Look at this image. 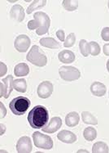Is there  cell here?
<instances>
[{"label": "cell", "instance_id": "obj_29", "mask_svg": "<svg viewBox=\"0 0 109 153\" xmlns=\"http://www.w3.org/2000/svg\"><path fill=\"white\" fill-rule=\"evenodd\" d=\"M56 35H57V37L59 38V40L64 42V40H65V35H64V32L62 30H59L56 32Z\"/></svg>", "mask_w": 109, "mask_h": 153}, {"label": "cell", "instance_id": "obj_35", "mask_svg": "<svg viewBox=\"0 0 109 153\" xmlns=\"http://www.w3.org/2000/svg\"><path fill=\"white\" fill-rule=\"evenodd\" d=\"M108 8H109V2H108Z\"/></svg>", "mask_w": 109, "mask_h": 153}, {"label": "cell", "instance_id": "obj_16", "mask_svg": "<svg viewBox=\"0 0 109 153\" xmlns=\"http://www.w3.org/2000/svg\"><path fill=\"white\" fill-rule=\"evenodd\" d=\"M39 43H40L41 45H42L44 47L49 48L56 49V48H59V44L56 39H54L53 38H42L39 41Z\"/></svg>", "mask_w": 109, "mask_h": 153}, {"label": "cell", "instance_id": "obj_31", "mask_svg": "<svg viewBox=\"0 0 109 153\" xmlns=\"http://www.w3.org/2000/svg\"><path fill=\"white\" fill-rule=\"evenodd\" d=\"M0 106H1V119H3L4 116L7 115V109L3 106V103H0Z\"/></svg>", "mask_w": 109, "mask_h": 153}, {"label": "cell", "instance_id": "obj_9", "mask_svg": "<svg viewBox=\"0 0 109 153\" xmlns=\"http://www.w3.org/2000/svg\"><path fill=\"white\" fill-rule=\"evenodd\" d=\"M33 150L31 139L27 136L21 137L16 144V151L20 153H29Z\"/></svg>", "mask_w": 109, "mask_h": 153}, {"label": "cell", "instance_id": "obj_27", "mask_svg": "<svg viewBox=\"0 0 109 153\" xmlns=\"http://www.w3.org/2000/svg\"><path fill=\"white\" fill-rule=\"evenodd\" d=\"M90 47H91V54L92 56H97L100 53V46L97 44L96 42L92 41L90 43Z\"/></svg>", "mask_w": 109, "mask_h": 153}, {"label": "cell", "instance_id": "obj_34", "mask_svg": "<svg viewBox=\"0 0 109 153\" xmlns=\"http://www.w3.org/2000/svg\"><path fill=\"white\" fill-rule=\"evenodd\" d=\"M107 69H108V71L109 72V60L108 61V62H107Z\"/></svg>", "mask_w": 109, "mask_h": 153}, {"label": "cell", "instance_id": "obj_18", "mask_svg": "<svg viewBox=\"0 0 109 153\" xmlns=\"http://www.w3.org/2000/svg\"><path fill=\"white\" fill-rule=\"evenodd\" d=\"M80 120V117L78 116V114L75 111L69 113L65 117V123L66 125L69 127H74L78 125Z\"/></svg>", "mask_w": 109, "mask_h": 153}, {"label": "cell", "instance_id": "obj_12", "mask_svg": "<svg viewBox=\"0 0 109 153\" xmlns=\"http://www.w3.org/2000/svg\"><path fill=\"white\" fill-rule=\"evenodd\" d=\"M25 10L19 4H16L13 5L11 12H10V16L13 19H15L17 22H20L25 19Z\"/></svg>", "mask_w": 109, "mask_h": 153}, {"label": "cell", "instance_id": "obj_25", "mask_svg": "<svg viewBox=\"0 0 109 153\" xmlns=\"http://www.w3.org/2000/svg\"><path fill=\"white\" fill-rule=\"evenodd\" d=\"M63 7H64V9L69 12H72L75 11L78 7V1L76 0H65L63 1Z\"/></svg>", "mask_w": 109, "mask_h": 153}, {"label": "cell", "instance_id": "obj_23", "mask_svg": "<svg viewBox=\"0 0 109 153\" xmlns=\"http://www.w3.org/2000/svg\"><path fill=\"white\" fill-rule=\"evenodd\" d=\"M83 136L86 140L90 141V142L94 141L97 137L96 129L92 127H87L83 132Z\"/></svg>", "mask_w": 109, "mask_h": 153}, {"label": "cell", "instance_id": "obj_22", "mask_svg": "<svg viewBox=\"0 0 109 153\" xmlns=\"http://www.w3.org/2000/svg\"><path fill=\"white\" fill-rule=\"evenodd\" d=\"M92 152L94 153H108L109 152V148L105 143L98 142L93 145Z\"/></svg>", "mask_w": 109, "mask_h": 153}, {"label": "cell", "instance_id": "obj_30", "mask_svg": "<svg viewBox=\"0 0 109 153\" xmlns=\"http://www.w3.org/2000/svg\"><path fill=\"white\" fill-rule=\"evenodd\" d=\"M0 68H1V76H3V75H5L7 71V66L4 64L3 62H1V65H0Z\"/></svg>", "mask_w": 109, "mask_h": 153}, {"label": "cell", "instance_id": "obj_17", "mask_svg": "<svg viewBox=\"0 0 109 153\" xmlns=\"http://www.w3.org/2000/svg\"><path fill=\"white\" fill-rule=\"evenodd\" d=\"M29 72V67L25 63L17 64L14 69V74L16 76H18V77L25 76V75H28Z\"/></svg>", "mask_w": 109, "mask_h": 153}, {"label": "cell", "instance_id": "obj_11", "mask_svg": "<svg viewBox=\"0 0 109 153\" xmlns=\"http://www.w3.org/2000/svg\"><path fill=\"white\" fill-rule=\"evenodd\" d=\"M62 125V120L59 117H52L48 125L42 128V131L47 134H53L60 128Z\"/></svg>", "mask_w": 109, "mask_h": 153}, {"label": "cell", "instance_id": "obj_8", "mask_svg": "<svg viewBox=\"0 0 109 153\" xmlns=\"http://www.w3.org/2000/svg\"><path fill=\"white\" fill-rule=\"evenodd\" d=\"M31 41L30 39L25 35V34H20L18 37H16L14 42V46L16 48V49L19 51L20 53H25L28 50L29 47L30 46Z\"/></svg>", "mask_w": 109, "mask_h": 153}, {"label": "cell", "instance_id": "obj_24", "mask_svg": "<svg viewBox=\"0 0 109 153\" xmlns=\"http://www.w3.org/2000/svg\"><path fill=\"white\" fill-rule=\"evenodd\" d=\"M79 48L81 51V54L84 56H88L89 54L91 53V47H90V43H88L87 41L85 39H81L79 43Z\"/></svg>", "mask_w": 109, "mask_h": 153}, {"label": "cell", "instance_id": "obj_32", "mask_svg": "<svg viewBox=\"0 0 109 153\" xmlns=\"http://www.w3.org/2000/svg\"><path fill=\"white\" fill-rule=\"evenodd\" d=\"M103 53L106 56H109V44H106L103 45Z\"/></svg>", "mask_w": 109, "mask_h": 153}, {"label": "cell", "instance_id": "obj_6", "mask_svg": "<svg viewBox=\"0 0 109 153\" xmlns=\"http://www.w3.org/2000/svg\"><path fill=\"white\" fill-rule=\"evenodd\" d=\"M59 73L60 77L65 81H73L78 79L81 76L79 70L74 66H61Z\"/></svg>", "mask_w": 109, "mask_h": 153}, {"label": "cell", "instance_id": "obj_2", "mask_svg": "<svg viewBox=\"0 0 109 153\" xmlns=\"http://www.w3.org/2000/svg\"><path fill=\"white\" fill-rule=\"evenodd\" d=\"M34 20L29 22L28 28L31 30H36L37 35L47 34L50 25L49 16L42 12H37L34 14Z\"/></svg>", "mask_w": 109, "mask_h": 153}, {"label": "cell", "instance_id": "obj_13", "mask_svg": "<svg viewBox=\"0 0 109 153\" xmlns=\"http://www.w3.org/2000/svg\"><path fill=\"white\" fill-rule=\"evenodd\" d=\"M58 139L65 143H73L77 141V136L69 130H62L57 135Z\"/></svg>", "mask_w": 109, "mask_h": 153}, {"label": "cell", "instance_id": "obj_28", "mask_svg": "<svg viewBox=\"0 0 109 153\" xmlns=\"http://www.w3.org/2000/svg\"><path fill=\"white\" fill-rule=\"evenodd\" d=\"M101 37L104 41H109V27H105L101 32Z\"/></svg>", "mask_w": 109, "mask_h": 153}, {"label": "cell", "instance_id": "obj_4", "mask_svg": "<svg viewBox=\"0 0 109 153\" xmlns=\"http://www.w3.org/2000/svg\"><path fill=\"white\" fill-rule=\"evenodd\" d=\"M26 59L29 62L37 66H44L47 65V58L37 45H34L26 56Z\"/></svg>", "mask_w": 109, "mask_h": 153}, {"label": "cell", "instance_id": "obj_10", "mask_svg": "<svg viewBox=\"0 0 109 153\" xmlns=\"http://www.w3.org/2000/svg\"><path fill=\"white\" fill-rule=\"evenodd\" d=\"M53 92V85L49 81H43L38 85L37 94L41 98L49 97Z\"/></svg>", "mask_w": 109, "mask_h": 153}, {"label": "cell", "instance_id": "obj_15", "mask_svg": "<svg viewBox=\"0 0 109 153\" xmlns=\"http://www.w3.org/2000/svg\"><path fill=\"white\" fill-rule=\"evenodd\" d=\"M59 60L64 64H69L74 62L75 55L72 51L64 50L61 51L58 55Z\"/></svg>", "mask_w": 109, "mask_h": 153}, {"label": "cell", "instance_id": "obj_7", "mask_svg": "<svg viewBox=\"0 0 109 153\" xmlns=\"http://www.w3.org/2000/svg\"><path fill=\"white\" fill-rule=\"evenodd\" d=\"M13 77L12 75H8L6 78L2 79V83L0 85L1 88V97L7 98L14 88L13 87Z\"/></svg>", "mask_w": 109, "mask_h": 153}, {"label": "cell", "instance_id": "obj_33", "mask_svg": "<svg viewBox=\"0 0 109 153\" xmlns=\"http://www.w3.org/2000/svg\"><path fill=\"white\" fill-rule=\"evenodd\" d=\"M0 127H1V135H3L4 131L6 130V127H5L3 124H1V125H0Z\"/></svg>", "mask_w": 109, "mask_h": 153}, {"label": "cell", "instance_id": "obj_19", "mask_svg": "<svg viewBox=\"0 0 109 153\" xmlns=\"http://www.w3.org/2000/svg\"><path fill=\"white\" fill-rule=\"evenodd\" d=\"M81 118H82L83 122L87 124V125H98V120H97L96 118L89 111H83L81 113Z\"/></svg>", "mask_w": 109, "mask_h": 153}, {"label": "cell", "instance_id": "obj_1", "mask_svg": "<svg viewBox=\"0 0 109 153\" xmlns=\"http://www.w3.org/2000/svg\"><path fill=\"white\" fill-rule=\"evenodd\" d=\"M49 113L47 109L43 106H34L28 115V121L32 128L35 129L44 128L48 123Z\"/></svg>", "mask_w": 109, "mask_h": 153}, {"label": "cell", "instance_id": "obj_14", "mask_svg": "<svg viewBox=\"0 0 109 153\" xmlns=\"http://www.w3.org/2000/svg\"><path fill=\"white\" fill-rule=\"evenodd\" d=\"M91 91L96 97H103L106 94V86L100 82H94L91 85Z\"/></svg>", "mask_w": 109, "mask_h": 153}, {"label": "cell", "instance_id": "obj_21", "mask_svg": "<svg viewBox=\"0 0 109 153\" xmlns=\"http://www.w3.org/2000/svg\"><path fill=\"white\" fill-rule=\"evenodd\" d=\"M47 4V1L46 0H38V1H34L33 3L28 7V8L26 10L27 14H31L33 12H34L38 8L43 7L45 5Z\"/></svg>", "mask_w": 109, "mask_h": 153}, {"label": "cell", "instance_id": "obj_20", "mask_svg": "<svg viewBox=\"0 0 109 153\" xmlns=\"http://www.w3.org/2000/svg\"><path fill=\"white\" fill-rule=\"evenodd\" d=\"M13 87L17 92L20 93H25L27 89V84L25 79H15L13 82Z\"/></svg>", "mask_w": 109, "mask_h": 153}, {"label": "cell", "instance_id": "obj_3", "mask_svg": "<svg viewBox=\"0 0 109 153\" xmlns=\"http://www.w3.org/2000/svg\"><path fill=\"white\" fill-rule=\"evenodd\" d=\"M30 104H31V102H30L29 98L22 97V96H19V97H16V98H14L11 101L9 107L14 115L22 116L29 108Z\"/></svg>", "mask_w": 109, "mask_h": 153}, {"label": "cell", "instance_id": "obj_26", "mask_svg": "<svg viewBox=\"0 0 109 153\" xmlns=\"http://www.w3.org/2000/svg\"><path fill=\"white\" fill-rule=\"evenodd\" d=\"M75 41H76V36H75V34L74 33H71V34H69V35H68V37L65 39L64 46L66 48L72 47V46L74 45Z\"/></svg>", "mask_w": 109, "mask_h": 153}, {"label": "cell", "instance_id": "obj_5", "mask_svg": "<svg viewBox=\"0 0 109 153\" xmlns=\"http://www.w3.org/2000/svg\"><path fill=\"white\" fill-rule=\"evenodd\" d=\"M33 139L35 146L38 148L50 150L53 147V141L50 136H47L40 132H34L33 134Z\"/></svg>", "mask_w": 109, "mask_h": 153}]
</instances>
